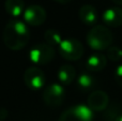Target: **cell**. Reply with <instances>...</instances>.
<instances>
[{"instance_id":"6da1fadb","label":"cell","mask_w":122,"mask_h":121,"mask_svg":"<svg viewBox=\"0 0 122 121\" xmlns=\"http://www.w3.org/2000/svg\"><path fill=\"white\" fill-rule=\"evenodd\" d=\"M3 43L11 50H20L30 40V31L27 24L18 19H12L5 25L2 33Z\"/></svg>"},{"instance_id":"7a4b0ae2","label":"cell","mask_w":122,"mask_h":121,"mask_svg":"<svg viewBox=\"0 0 122 121\" xmlns=\"http://www.w3.org/2000/svg\"><path fill=\"white\" fill-rule=\"evenodd\" d=\"M114 40L112 31L106 26L97 25L92 27L87 34V43L97 51L105 50L110 47Z\"/></svg>"},{"instance_id":"3957f363","label":"cell","mask_w":122,"mask_h":121,"mask_svg":"<svg viewBox=\"0 0 122 121\" xmlns=\"http://www.w3.org/2000/svg\"><path fill=\"white\" fill-rule=\"evenodd\" d=\"M55 48L54 46L45 43H38L29 51V59L33 63L39 66H44L53 61L55 58Z\"/></svg>"},{"instance_id":"277c9868","label":"cell","mask_w":122,"mask_h":121,"mask_svg":"<svg viewBox=\"0 0 122 121\" xmlns=\"http://www.w3.org/2000/svg\"><path fill=\"white\" fill-rule=\"evenodd\" d=\"M58 50L62 58L70 61H75L82 57L84 46L76 39H65L58 46Z\"/></svg>"},{"instance_id":"5b68a950","label":"cell","mask_w":122,"mask_h":121,"mask_svg":"<svg viewBox=\"0 0 122 121\" xmlns=\"http://www.w3.org/2000/svg\"><path fill=\"white\" fill-rule=\"evenodd\" d=\"M93 113L88 105L78 104L65 109L58 121H92Z\"/></svg>"},{"instance_id":"8992f818","label":"cell","mask_w":122,"mask_h":121,"mask_svg":"<svg viewBox=\"0 0 122 121\" xmlns=\"http://www.w3.org/2000/svg\"><path fill=\"white\" fill-rule=\"evenodd\" d=\"M64 96H65V91L63 86L61 84L54 83L51 84L49 86H47L43 90L42 98L46 105L51 107H56V106H60L62 104L63 100H64Z\"/></svg>"},{"instance_id":"52a82bcc","label":"cell","mask_w":122,"mask_h":121,"mask_svg":"<svg viewBox=\"0 0 122 121\" xmlns=\"http://www.w3.org/2000/svg\"><path fill=\"white\" fill-rule=\"evenodd\" d=\"M46 16L47 14L44 8L38 5V4H32V5L26 8L23 14L25 23L29 26H32V27H38V26L44 24V21L46 20Z\"/></svg>"},{"instance_id":"ba28073f","label":"cell","mask_w":122,"mask_h":121,"mask_svg":"<svg viewBox=\"0 0 122 121\" xmlns=\"http://www.w3.org/2000/svg\"><path fill=\"white\" fill-rule=\"evenodd\" d=\"M24 83L29 89L39 90L45 84V75L41 69L36 66H30L24 72Z\"/></svg>"},{"instance_id":"9c48e42d","label":"cell","mask_w":122,"mask_h":121,"mask_svg":"<svg viewBox=\"0 0 122 121\" xmlns=\"http://www.w3.org/2000/svg\"><path fill=\"white\" fill-rule=\"evenodd\" d=\"M88 106L94 111H102L109 104V96L103 90H95L88 96Z\"/></svg>"},{"instance_id":"30bf717a","label":"cell","mask_w":122,"mask_h":121,"mask_svg":"<svg viewBox=\"0 0 122 121\" xmlns=\"http://www.w3.org/2000/svg\"><path fill=\"white\" fill-rule=\"evenodd\" d=\"M103 21L106 26L118 28L122 26V9L118 6L108 8L103 13Z\"/></svg>"},{"instance_id":"8fae6325","label":"cell","mask_w":122,"mask_h":121,"mask_svg":"<svg viewBox=\"0 0 122 121\" xmlns=\"http://www.w3.org/2000/svg\"><path fill=\"white\" fill-rule=\"evenodd\" d=\"M107 64V57L102 53H94L87 59L86 68L91 72H100Z\"/></svg>"},{"instance_id":"7c38bea8","label":"cell","mask_w":122,"mask_h":121,"mask_svg":"<svg viewBox=\"0 0 122 121\" xmlns=\"http://www.w3.org/2000/svg\"><path fill=\"white\" fill-rule=\"evenodd\" d=\"M78 16L81 23L87 26H93L97 20V11L91 4H85L79 9Z\"/></svg>"},{"instance_id":"4fadbf2b","label":"cell","mask_w":122,"mask_h":121,"mask_svg":"<svg viewBox=\"0 0 122 121\" xmlns=\"http://www.w3.org/2000/svg\"><path fill=\"white\" fill-rule=\"evenodd\" d=\"M57 76L61 85L63 86L71 85L76 77V70L71 64H63L58 70Z\"/></svg>"},{"instance_id":"5bb4252c","label":"cell","mask_w":122,"mask_h":121,"mask_svg":"<svg viewBox=\"0 0 122 121\" xmlns=\"http://www.w3.org/2000/svg\"><path fill=\"white\" fill-rule=\"evenodd\" d=\"M4 9L6 13L12 17H19L26 10L24 0H5Z\"/></svg>"},{"instance_id":"9a60e30c","label":"cell","mask_w":122,"mask_h":121,"mask_svg":"<svg viewBox=\"0 0 122 121\" xmlns=\"http://www.w3.org/2000/svg\"><path fill=\"white\" fill-rule=\"evenodd\" d=\"M44 39H45V42L47 44L51 45V46H56V45L59 46L61 42L63 41V39L61 38V34L55 29L46 30L44 33Z\"/></svg>"},{"instance_id":"2e32d148","label":"cell","mask_w":122,"mask_h":121,"mask_svg":"<svg viewBox=\"0 0 122 121\" xmlns=\"http://www.w3.org/2000/svg\"><path fill=\"white\" fill-rule=\"evenodd\" d=\"M77 85H78V87L82 90H90L91 88L94 87L95 79L92 75L88 74V73H84V74H81L78 77Z\"/></svg>"},{"instance_id":"e0dca14e","label":"cell","mask_w":122,"mask_h":121,"mask_svg":"<svg viewBox=\"0 0 122 121\" xmlns=\"http://www.w3.org/2000/svg\"><path fill=\"white\" fill-rule=\"evenodd\" d=\"M106 57L110 61H119L122 59V49L118 46H110L107 49V56Z\"/></svg>"},{"instance_id":"ac0fdd59","label":"cell","mask_w":122,"mask_h":121,"mask_svg":"<svg viewBox=\"0 0 122 121\" xmlns=\"http://www.w3.org/2000/svg\"><path fill=\"white\" fill-rule=\"evenodd\" d=\"M114 78H115V81L120 87H122V64H120V66H118L116 68L114 73Z\"/></svg>"},{"instance_id":"d6986e66","label":"cell","mask_w":122,"mask_h":121,"mask_svg":"<svg viewBox=\"0 0 122 121\" xmlns=\"http://www.w3.org/2000/svg\"><path fill=\"white\" fill-rule=\"evenodd\" d=\"M8 116V111L5 108H1L0 109V120H3L6 118Z\"/></svg>"},{"instance_id":"ffe728a7","label":"cell","mask_w":122,"mask_h":121,"mask_svg":"<svg viewBox=\"0 0 122 121\" xmlns=\"http://www.w3.org/2000/svg\"><path fill=\"white\" fill-rule=\"evenodd\" d=\"M55 2H58V3H61V4H65V3H69L71 2L72 0H54Z\"/></svg>"},{"instance_id":"44dd1931","label":"cell","mask_w":122,"mask_h":121,"mask_svg":"<svg viewBox=\"0 0 122 121\" xmlns=\"http://www.w3.org/2000/svg\"><path fill=\"white\" fill-rule=\"evenodd\" d=\"M114 3L118 4V5H122V0H112Z\"/></svg>"},{"instance_id":"7402d4cb","label":"cell","mask_w":122,"mask_h":121,"mask_svg":"<svg viewBox=\"0 0 122 121\" xmlns=\"http://www.w3.org/2000/svg\"><path fill=\"white\" fill-rule=\"evenodd\" d=\"M115 121H122V114H120V115L117 117V119L115 120Z\"/></svg>"}]
</instances>
